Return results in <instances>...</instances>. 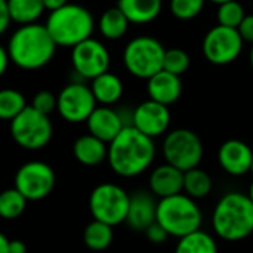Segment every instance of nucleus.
<instances>
[{
    "label": "nucleus",
    "instance_id": "1",
    "mask_svg": "<svg viewBox=\"0 0 253 253\" xmlns=\"http://www.w3.org/2000/svg\"><path fill=\"white\" fill-rule=\"evenodd\" d=\"M156 145L132 125L125 126L108 144L107 160L113 172L122 178H135L144 173L154 162Z\"/></svg>",
    "mask_w": 253,
    "mask_h": 253
},
{
    "label": "nucleus",
    "instance_id": "2",
    "mask_svg": "<svg viewBox=\"0 0 253 253\" xmlns=\"http://www.w3.org/2000/svg\"><path fill=\"white\" fill-rule=\"evenodd\" d=\"M56 44L43 24H25L13 31L7 53L9 59L22 70H39L50 62Z\"/></svg>",
    "mask_w": 253,
    "mask_h": 253
},
{
    "label": "nucleus",
    "instance_id": "3",
    "mask_svg": "<svg viewBox=\"0 0 253 253\" xmlns=\"http://www.w3.org/2000/svg\"><path fill=\"white\" fill-rule=\"evenodd\" d=\"M212 230L225 242H242L253 234V203L240 191L225 193L213 208Z\"/></svg>",
    "mask_w": 253,
    "mask_h": 253
},
{
    "label": "nucleus",
    "instance_id": "4",
    "mask_svg": "<svg viewBox=\"0 0 253 253\" xmlns=\"http://www.w3.org/2000/svg\"><path fill=\"white\" fill-rule=\"evenodd\" d=\"M44 27L56 46L74 47L80 42L92 37L95 21L86 7L67 3L49 13Z\"/></svg>",
    "mask_w": 253,
    "mask_h": 253
},
{
    "label": "nucleus",
    "instance_id": "5",
    "mask_svg": "<svg viewBox=\"0 0 253 253\" xmlns=\"http://www.w3.org/2000/svg\"><path fill=\"white\" fill-rule=\"evenodd\" d=\"M156 222L163 227L169 237L181 239L202 228L203 213L197 200L184 193L159 199Z\"/></svg>",
    "mask_w": 253,
    "mask_h": 253
},
{
    "label": "nucleus",
    "instance_id": "6",
    "mask_svg": "<svg viewBox=\"0 0 253 253\" xmlns=\"http://www.w3.org/2000/svg\"><path fill=\"white\" fill-rule=\"evenodd\" d=\"M165 50V46L151 36L135 37L125 47V67L132 76L148 80L163 70Z\"/></svg>",
    "mask_w": 253,
    "mask_h": 253
},
{
    "label": "nucleus",
    "instance_id": "7",
    "mask_svg": "<svg viewBox=\"0 0 253 253\" xmlns=\"http://www.w3.org/2000/svg\"><path fill=\"white\" fill-rule=\"evenodd\" d=\"M127 208V191L113 182H102L96 185L89 196V211L93 219L111 227H116L126 221Z\"/></svg>",
    "mask_w": 253,
    "mask_h": 253
},
{
    "label": "nucleus",
    "instance_id": "8",
    "mask_svg": "<svg viewBox=\"0 0 253 253\" xmlns=\"http://www.w3.org/2000/svg\"><path fill=\"white\" fill-rule=\"evenodd\" d=\"M53 133L49 116L39 113L27 105L15 119L10 120V135L13 141L25 150H40L50 142Z\"/></svg>",
    "mask_w": 253,
    "mask_h": 253
},
{
    "label": "nucleus",
    "instance_id": "9",
    "mask_svg": "<svg viewBox=\"0 0 253 253\" xmlns=\"http://www.w3.org/2000/svg\"><path fill=\"white\" fill-rule=\"evenodd\" d=\"M163 157L166 163L187 172L197 168L203 159V142L199 135L190 129H173L163 141Z\"/></svg>",
    "mask_w": 253,
    "mask_h": 253
},
{
    "label": "nucleus",
    "instance_id": "10",
    "mask_svg": "<svg viewBox=\"0 0 253 253\" xmlns=\"http://www.w3.org/2000/svg\"><path fill=\"white\" fill-rule=\"evenodd\" d=\"M243 39L237 28L215 25L211 28L202 43L205 58L215 65H228L234 62L243 50Z\"/></svg>",
    "mask_w": 253,
    "mask_h": 253
},
{
    "label": "nucleus",
    "instance_id": "11",
    "mask_svg": "<svg viewBox=\"0 0 253 253\" xmlns=\"http://www.w3.org/2000/svg\"><path fill=\"white\" fill-rule=\"evenodd\" d=\"M55 187V172L44 162L24 163L15 175V188L27 199V202H39L46 199Z\"/></svg>",
    "mask_w": 253,
    "mask_h": 253
},
{
    "label": "nucleus",
    "instance_id": "12",
    "mask_svg": "<svg viewBox=\"0 0 253 253\" xmlns=\"http://www.w3.org/2000/svg\"><path fill=\"white\" fill-rule=\"evenodd\" d=\"M96 101L89 86L70 83L56 96V110L68 123H83L95 110Z\"/></svg>",
    "mask_w": 253,
    "mask_h": 253
},
{
    "label": "nucleus",
    "instance_id": "13",
    "mask_svg": "<svg viewBox=\"0 0 253 253\" xmlns=\"http://www.w3.org/2000/svg\"><path fill=\"white\" fill-rule=\"evenodd\" d=\"M71 64L74 71L84 79H95L110 68L108 49L99 40L89 37L71 50Z\"/></svg>",
    "mask_w": 253,
    "mask_h": 253
},
{
    "label": "nucleus",
    "instance_id": "14",
    "mask_svg": "<svg viewBox=\"0 0 253 253\" xmlns=\"http://www.w3.org/2000/svg\"><path fill=\"white\" fill-rule=\"evenodd\" d=\"M170 125V111L168 105L147 99L141 102L132 114V126L150 138L163 135Z\"/></svg>",
    "mask_w": 253,
    "mask_h": 253
},
{
    "label": "nucleus",
    "instance_id": "15",
    "mask_svg": "<svg viewBox=\"0 0 253 253\" xmlns=\"http://www.w3.org/2000/svg\"><path fill=\"white\" fill-rule=\"evenodd\" d=\"M253 150L242 139H228L218 150L219 166L231 176H243L252 169Z\"/></svg>",
    "mask_w": 253,
    "mask_h": 253
},
{
    "label": "nucleus",
    "instance_id": "16",
    "mask_svg": "<svg viewBox=\"0 0 253 253\" xmlns=\"http://www.w3.org/2000/svg\"><path fill=\"white\" fill-rule=\"evenodd\" d=\"M86 125H87L89 133L104 141L105 144H110L120 133V130L125 126H127L123 122L122 116L116 110L107 105L95 107V110L87 117Z\"/></svg>",
    "mask_w": 253,
    "mask_h": 253
},
{
    "label": "nucleus",
    "instance_id": "17",
    "mask_svg": "<svg viewBox=\"0 0 253 253\" xmlns=\"http://www.w3.org/2000/svg\"><path fill=\"white\" fill-rule=\"evenodd\" d=\"M156 211L157 202L150 191H135L129 194V208L125 222L135 231H145L156 222Z\"/></svg>",
    "mask_w": 253,
    "mask_h": 253
},
{
    "label": "nucleus",
    "instance_id": "18",
    "mask_svg": "<svg viewBox=\"0 0 253 253\" xmlns=\"http://www.w3.org/2000/svg\"><path fill=\"white\" fill-rule=\"evenodd\" d=\"M148 187L150 193L157 199L179 194L184 188V172L169 163L160 165L150 173Z\"/></svg>",
    "mask_w": 253,
    "mask_h": 253
},
{
    "label": "nucleus",
    "instance_id": "19",
    "mask_svg": "<svg viewBox=\"0 0 253 253\" xmlns=\"http://www.w3.org/2000/svg\"><path fill=\"white\" fill-rule=\"evenodd\" d=\"M147 92L150 99L163 105L175 104L182 93V82L179 76L168 73L165 70L156 73L147 80Z\"/></svg>",
    "mask_w": 253,
    "mask_h": 253
},
{
    "label": "nucleus",
    "instance_id": "20",
    "mask_svg": "<svg viewBox=\"0 0 253 253\" xmlns=\"http://www.w3.org/2000/svg\"><path fill=\"white\" fill-rule=\"evenodd\" d=\"M73 153L79 163L84 166H98L107 160L108 144L87 133V135L79 136L74 141Z\"/></svg>",
    "mask_w": 253,
    "mask_h": 253
},
{
    "label": "nucleus",
    "instance_id": "21",
    "mask_svg": "<svg viewBox=\"0 0 253 253\" xmlns=\"http://www.w3.org/2000/svg\"><path fill=\"white\" fill-rule=\"evenodd\" d=\"M162 0H117V7L130 24H148L162 12Z\"/></svg>",
    "mask_w": 253,
    "mask_h": 253
},
{
    "label": "nucleus",
    "instance_id": "22",
    "mask_svg": "<svg viewBox=\"0 0 253 253\" xmlns=\"http://www.w3.org/2000/svg\"><path fill=\"white\" fill-rule=\"evenodd\" d=\"M89 87L95 96V101L107 107L116 104L123 95V83L120 77L110 71H105L92 79Z\"/></svg>",
    "mask_w": 253,
    "mask_h": 253
},
{
    "label": "nucleus",
    "instance_id": "23",
    "mask_svg": "<svg viewBox=\"0 0 253 253\" xmlns=\"http://www.w3.org/2000/svg\"><path fill=\"white\" fill-rule=\"evenodd\" d=\"M175 253H218V243L211 233L200 228L178 239Z\"/></svg>",
    "mask_w": 253,
    "mask_h": 253
},
{
    "label": "nucleus",
    "instance_id": "24",
    "mask_svg": "<svg viewBox=\"0 0 253 253\" xmlns=\"http://www.w3.org/2000/svg\"><path fill=\"white\" fill-rule=\"evenodd\" d=\"M129 19L126 18V15L117 7H110L105 12H102L99 21H98V27H99V33L107 39V40H119L122 39L127 28H129Z\"/></svg>",
    "mask_w": 253,
    "mask_h": 253
},
{
    "label": "nucleus",
    "instance_id": "25",
    "mask_svg": "<svg viewBox=\"0 0 253 253\" xmlns=\"http://www.w3.org/2000/svg\"><path fill=\"white\" fill-rule=\"evenodd\" d=\"M212 188H213V181L211 175L206 170L200 169L199 166L184 172L182 193L187 194L188 197L194 200H202L212 193Z\"/></svg>",
    "mask_w": 253,
    "mask_h": 253
},
{
    "label": "nucleus",
    "instance_id": "26",
    "mask_svg": "<svg viewBox=\"0 0 253 253\" xmlns=\"http://www.w3.org/2000/svg\"><path fill=\"white\" fill-rule=\"evenodd\" d=\"M10 19L21 25L36 22L44 12L43 0H6Z\"/></svg>",
    "mask_w": 253,
    "mask_h": 253
},
{
    "label": "nucleus",
    "instance_id": "27",
    "mask_svg": "<svg viewBox=\"0 0 253 253\" xmlns=\"http://www.w3.org/2000/svg\"><path fill=\"white\" fill-rule=\"evenodd\" d=\"M113 227L96 219L89 222L83 231V242L93 252L105 251L113 243Z\"/></svg>",
    "mask_w": 253,
    "mask_h": 253
},
{
    "label": "nucleus",
    "instance_id": "28",
    "mask_svg": "<svg viewBox=\"0 0 253 253\" xmlns=\"http://www.w3.org/2000/svg\"><path fill=\"white\" fill-rule=\"evenodd\" d=\"M27 208V199L13 187L0 193V216L3 219L19 218Z\"/></svg>",
    "mask_w": 253,
    "mask_h": 253
},
{
    "label": "nucleus",
    "instance_id": "29",
    "mask_svg": "<svg viewBox=\"0 0 253 253\" xmlns=\"http://www.w3.org/2000/svg\"><path fill=\"white\" fill-rule=\"evenodd\" d=\"M27 107L25 98L19 90L1 89L0 90V120L15 119Z\"/></svg>",
    "mask_w": 253,
    "mask_h": 253
},
{
    "label": "nucleus",
    "instance_id": "30",
    "mask_svg": "<svg viewBox=\"0 0 253 253\" xmlns=\"http://www.w3.org/2000/svg\"><path fill=\"white\" fill-rule=\"evenodd\" d=\"M245 16H246L245 7L239 0H230V1L218 4L216 18H218L219 25L237 28Z\"/></svg>",
    "mask_w": 253,
    "mask_h": 253
},
{
    "label": "nucleus",
    "instance_id": "31",
    "mask_svg": "<svg viewBox=\"0 0 253 253\" xmlns=\"http://www.w3.org/2000/svg\"><path fill=\"white\" fill-rule=\"evenodd\" d=\"M190 68V56L184 49L172 47L165 50L163 56V70L175 76H182Z\"/></svg>",
    "mask_w": 253,
    "mask_h": 253
},
{
    "label": "nucleus",
    "instance_id": "32",
    "mask_svg": "<svg viewBox=\"0 0 253 253\" xmlns=\"http://www.w3.org/2000/svg\"><path fill=\"white\" fill-rule=\"evenodd\" d=\"M206 0H170V12L181 21H188L200 15Z\"/></svg>",
    "mask_w": 253,
    "mask_h": 253
},
{
    "label": "nucleus",
    "instance_id": "33",
    "mask_svg": "<svg viewBox=\"0 0 253 253\" xmlns=\"http://www.w3.org/2000/svg\"><path fill=\"white\" fill-rule=\"evenodd\" d=\"M31 107L39 113L49 116L56 108V96L50 90H40L33 96Z\"/></svg>",
    "mask_w": 253,
    "mask_h": 253
},
{
    "label": "nucleus",
    "instance_id": "34",
    "mask_svg": "<svg viewBox=\"0 0 253 253\" xmlns=\"http://www.w3.org/2000/svg\"><path fill=\"white\" fill-rule=\"evenodd\" d=\"M144 233H145V237L148 239V242H151L153 245H162L169 239L168 233L157 222H153Z\"/></svg>",
    "mask_w": 253,
    "mask_h": 253
},
{
    "label": "nucleus",
    "instance_id": "35",
    "mask_svg": "<svg viewBox=\"0 0 253 253\" xmlns=\"http://www.w3.org/2000/svg\"><path fill=\"white\" fill-rule=\"evenodd\" d=\"M239 34L242 36L243 42H249L253 44V15H246L240 25L237 27Z\"/></svg>",
    "mask_w": 253,
    "mask_h": 253
},
{
    "label": "nucleus",
    "instance_id": "36",
    "mask_svg": "<svg viewBox=\"0 0 253 253\" xmlns=\"http://www.w3.org/2000/svg\"><path fill=\"white\" fill-rule=\"evenodd\" d=\"M10 22H12V19H10V15H9L7 1L6 0H0V36L9 28Z\"/></svg>",
    "mask_w": 253,
    "mask_h": 253
},
{
    "label": "nucleus",
    "instance_id": "37",
    "mask_svg": "<svg viewBox=\"0 0 253 253\" xmlns=\"http://www.w3.org/2000/svg\"><path fill=\"white\" fill-rule=\"evenodd\" d=\"M9 253H27V246L21 240H9Z\"/></svg>",
    "mask_w": 253,
    "mask_h": 253
},
{
    "label": "nucleus",
    "instance_id": "38",
    "mask_svg": "<svg viewBox=\"0 0 253 253\" xmlns=\"http://www.w3.org/2000/svg\"><path fill=\"white\" fill-rule=\"evenodd\" d=\"M9 53H7V49H4L1 44H0V77L4 74L6 68H7V64H9Z\"/></svg>",
    "mask_w": 253,
    "mask_h": 253
},
{
    "label": "nucleus",
    "instance_id": "39",
    "mask_svg": "<svg viewBox=\"0 0 253 253\" xmlns=\"http://www.w3.org/2000/svg\"><path fill=\"white\" fill-rule=\"evenodd\" d=\"M68 0H43V6H44V10H56L59 7H62L64 4H67Z\"/></svg>",
    "mask_w": 253,
    "mask_h": 253
},
{
    "label": "nucleus",
    "instance_id": "40",
    "mask_svg": "<svg viewBox=\"0 0 253 253\" xmlns=\"http://www.w3.org/2000/svg\"><path fill=\"white\" fill-rule=\"evenodd\" d=\"M0 253H9V239L0 231Z\"/></svg>",
    "mask_w": 253,
    "mask_h": 253
},
{
    "label": "nucleus",
    "instance_id": "41",
    "mask_svg": "<svg viewBox=\"0 0 253 253\" xmlns=\"http://www.w3.org/2000/svg\"><path fill=\"white\" fill-rule=\"evenodd\" d=\"M246 194H248L249 200L253 203V181H252V184L249 185V190H248V193H246Z\"/></svg>",
    "mask_w": 253,
    "mask_h": 253
},
{
    "label": "nucleus",
    "instance_id": "42",
    "mask_svg": "<svg viewBox=\"0 0 253 253\" xmlns=\"http://www.w3.org/2000/svg\"><path fill=\"white\" fill-rule=\"evenodd\" d=\"M212 3H216V4H221V3H225V1H230V0H209Z\"/></svg>",
    "mask_w": 253,
    "mask_h": 253
},
{
    "label": "nucleus",
    "instance_id": "43",
    "mask_svg": "<svg viewBox=\"0 0 253 253\" xmlns=\"http://www.w3.org/2000/svg\"><path fill=\"white\" fill-rule=\"evenodd\" d=\"M249 59H251V65H252L253 68V46L252 49H251V56H249Z\"/></svg>",
    "mask_w": 253,
    "mask_h": 253
},
{
    "label": "nucleus",
    "instance_id": "44",
    "mask_svg": "<svg viewBox=\"0 0 253 253\" xmlns=\"http://www.w3.org/2000/svg\"><path fill=\"white\" fill-rule=\"evenodd\" d=\"M251 173L253 175V160H252V169H251Z\"/></svg>",
    "mask_w": 253,
    "mask_h": 253
}]
</instances>
